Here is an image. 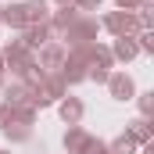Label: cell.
Returning a JSON list of instances; mask_svg holds the SVG:
<instances>
[{"label": "cell", "mask_w": 154, "mask_h": 154, "mask_svg": "<svg viewBox=\"0 0 154 154\" xmlns=\"http://www.w3.org/2000/svg\"><path fill=\"white\" fill-rule=\"evenodd\" d=\"M111 90H115V97H122V100H125V97L133 93V82H129L125 75H115V79H111Z\"/></svg>", "instance_id": "6da1fadb"}, {"label": "cell", "mask_w": 154, "mask_h": 154, "mask_svg": "<svg viewBox=\"0 0 154 154\" xmlns=\"http://www.w3.org/2000/svg\"><path fill=\"white\" fill-rule=\"evenodd\" d=\"M61 115H65V118H79V104H75V100H72V104H65V108H61Z\"/></svg>", "instance_id": "7a4b0ae2"}, {"label": "cell", "mask_w": 154, "mask_h": 154, "mask_svg": "<svg viewBox=\"0 0 154 154\" xmlns=\"http://www.w3.org/2000/svg\"><path fill=\"white\" fill-rule=\"evenodd\" d=\"M133 50H136V47H133V43H125V39H122V43H118V54H122V57H129V54H133Z\"/></svg>", "instance_id": "3957f363"}, {"label": "cell", "mask_w": 154, "mask_h": 154, "mask_svg": "<svg viewBox=\"0 0 154 154\" xmlns=\"http://www.w3.org/2000/svg\"><path fill=\"white\" fill-rule=\"evenodd\" d=\"M61 4H68V0H61Z\"/></svg>", "instance_id": "277c9868"}]
</instances>
